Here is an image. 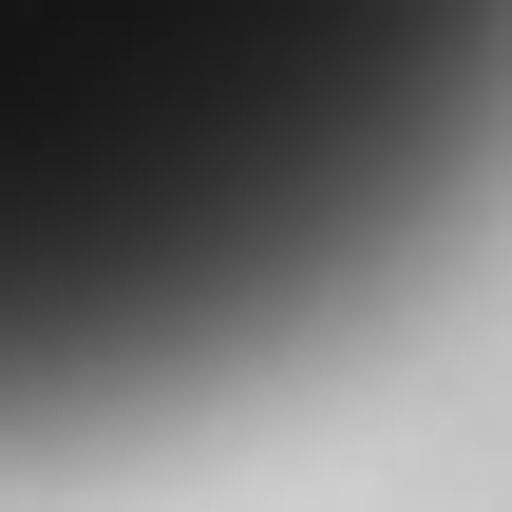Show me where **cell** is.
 <instances>
[{"mask_svg":"<svg viewBox=\"0 0 512 512\" xmlns=\"http://www.w3.org/2000/svg\"><path fill=\"white\" fill-rule=\"evenodd\" d=\"M512 171V0H0V456L171 418Z\"/></svg>","mask_w":512,"mask_h":512,"instance_id":"1","label":"cell"}]
</instances>
